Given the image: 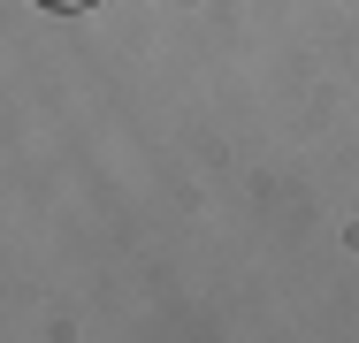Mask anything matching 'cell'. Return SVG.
I'll return each mask as SVG.
<instances>
[{
	"label": "cell",
	"instance_id": "6da1fadb",
	"mask_svg": "<svg viewBox=\"0 0 359 343\" xmlns=\"http://www.w3.org/2000/svg\"><path fill=\"white\" fill-rule=\"evenodd\" d=\"M39 8H46V15H84L92 0H39Z\"/></svg>",
	"mask_w": 359,
	"mask_h": 343
}]
</instances>
